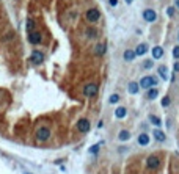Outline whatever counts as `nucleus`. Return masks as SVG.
Segmentation results:
<instances>
[{
    "label": "nucleus",
    "mask_w": 179,
    "mask_h": 174,
    "mask_svg": "<svg viewBox=\"0 0 179 174\" xmlns=\"http://www.w3.org/2000/svg\"><path fill=\"white\" fill-rule=\"evenodd\" d=\"M138 85H140L142 88H145V89H151L154 85H157V78L153 77V75H146V77H143V78L140 80Z\"/></svg>",
    "instance_id": "obj_1"
},
{
    "label": "nucleus",
    "mask_w": 179,
    "mask_h": 174,
    "mask_svg": "<svg viewBox=\"0 0 179 174\" xmlns=\"http://www.w3.org/2000/svg\"><path fill=\"white\" fill-rule=\"evenodd\" d=\"M98 91H99V86L96 83H88V85L84 86V96L85 97H94L98 94Z\"/></svg>",
    "instance_id": "obj_2"
},
{
    "label": "nucleus",
    "mask_w": 179,
    "mask_h": 174,
    "mask_svg": "<svg viewBox=\"0 0 179 174\" xmlns=\"http://www.w3.org/2000/svg\"><path fill=\"white\" fill-rule=\"evenodd\" d=\"M50 138V129L49 127H39L36 130V140L38 141H47Z\"/></svg>",
    "instance_id": "obj_3"
},
{
    "label": "nucleus",
    "mask_w": 179,
    "mask_h": 174,
    "mask_svg": "<svg viewBox=\"0 0 179 174\" xmlns=\"http://www.w3.org/2000/svg\"><path fill=\"white\" fill-rule=\"evenodd\" d=\"M101 17V11L98 8H91L87 11V21L88 22H98Z\"/></svg>",
    "instance_id": "obj_4"
},
{
    "label": "nucleus",
    "mask_w": 179,
    "mask_h": 174,
    "mask_svg": "<svg viewBox=\"0 0 179 174\" xmlns=\"http://www.w3.org/2000/svg\"><path fill=\"white\" fill-rule=\"evenodd\" d=\"M146 166H148L149 169H157V168L160 166V158H159L157 155H149V157L146 158Z\"/></svg>",
    "instance_id": "obj_5"
},
{
    "label": "nucleus",
    "mask_w": 179,
    "mask_h": 174,
    "mask_svg": "<svg viewBox=\"0 0 179 174\" xmlns=\"http://www.w3.org/2000/svg\"><path fill=\"white\" fill-rule=\"evenodd\" d=\"M90 129H91V124H90L88 119L82 118V119H79V121H77V130H79V132L87 133V132H90Z\"/></svg>",
    "instance_id": "obj_6"
},
{
    "label": "nucleus",
    "mask_w": 179,
    "mask_h": 174,
    "mask_svg": "<svg viewBox=\"0 0 179 174\" xmlns=\"http://www.w3.org/2000/svg\"><path fill=\"white\" fill-rule=\"evenodd\" d=\"M143 19H145L146 22H154V21L157 19V13H156L154 9H151V8H146V9L143 11Z\"/></svg>",
    "instance_id": "obj_7"
},
{
    "label": "nucleus",
    "mask_w": 179,
    "mask_h": 174,
    "mask_svg": "<svg viewBox=\"0 0 179 174\" xmlns=\"http://www.w3.org/2000/svg\"><path fill=\"white\" fill-rule=\"evenodd\" d=\"M41 41H43V36H41L39 32H32V33H29V43H30V44H39Z\"/></svg>",
    "instance_id": "obj_8"
},
{
    "label": "nucleus",
    "mask_w": 179,
    "mask_h": 174,
    "mask_svg": "<svg viewBox=\"0 0 179 174\" xmlns=\"http://www.w3.org/2000/svg\"><path fill=\"white\" fill-rule=\"evenodd\" d=\"M30 60H32L33 64H41V63H43V60H44V55L39 50H35L32 55H30Z\"/></svg>",
    "instance_id": "obj_9"
},
{
    "label": "nucleus",
    "mask_w": 179,
    "mask_h": 174,
    "mask_svg": "<svg viewBox=\"0 0 179 174\" xmlns=\"http://www.w3.org/2000/svg\"><path fill=\"white\" fill-rule=\"evenodd\" d=\"M162 57H163V49H162L160 46L153 47V58H154V60H159V58H162Z\"/></svg>",
    "instance_id": "obj_10"
},
{
    "label": "nucleus",
    "mask_w": 179,
    "mask_h": 174,
    "mask_svg": "<svg viewBox=\"0 0 179 174\" xmlns=\"http://www.w3.org/2000/svg\"><path fill=\"white\" fill-rule=\"evenodd\" d=\"M137 141H138L140 146H148L149 144V135H148V133H140Z\"/></svg>",
    "instance_id": "obj_11"
},
{
    "label": "nucleus",
    "mask_w": 179,
    "mask_h": 174,
    "mask_svg": "<svg viewBox=\"0 0 179 174\" xmlns=\"http://www.w3.org/2000/svg\"><path fill=\"white\" fill-rule=\"evenodd\" d=\"M127 91L130 93V94H137V93L140 91V85L137 83V82H130L129 86H127Z\"/></svg>",
    "instance_id": "obj_12"
},
{
    "label": "nucleus",
    "mask_w": 179,
    "mask_h": 174,
    "mask_svg": "<svg viewBox=\"0 0 179 174\" xmlns=\"http://www.w3.org/2000/svg\"><path fill=\"white\" fill-rule=\"evenodd\" d=\"M153 135H154V138H156V140H157L159 143H163L165 140H167V137H165V133H163L162 130H159V129L153 132Z\"/></svg>",
    "instance_id": "obj_13"
},
{
    "label": "nucleus",
    "mask_w": 179,
    "mask_h": 174,
    "mask_svg": "<svg viewBox=\"0 0 179 174\" xmlns=\"http://www.w3.org/2000/svg\"><path fill=\"white\" fill-rule=\"evenodd\" d=\"M126 115H127V110L124 108V107H118V108L115 110V116H116L118 119H123V118H126Z\"/></svg>",
    "instance_id": "obj_14"
},
{
    "label": "nucleus",
    "mask_w": 179,
    "mask_h": 174,
    "mask_svg": "<svg viewBox=\"0 0 179 174\" xmlns=\"http://www.w3.org/2000/svg\"><path fill=\"white\" fill-rule=\"evenodd\" d=\"M159 75L163 78V80H168V69H167V66H163V64H160L159 66Z\"/></svg>",
    "instance_id": "obj_15"
},
{
    "label": "nucleus",
    "mask_w": 179,
    "mask_h": 174,
    "mask_svg": "<svg viewBox=\"0 0 179 174\" xmlns=\"http://www.w3.org/2000/svg\"><path fill=\"white\" fill-rule=\"evenodd\" d=\"M123 57H124L126 61H134V58H135L137 55H135V50L127 49V50H124V55H123Z\"/></svg>",
    "instance_id": "obj_16"
},
{
    "label": "nucleus",
    "mask_w": 179,
    "mask_h": 174,
    "mask_svg": "<svg viewBox=\"0 0 179 174\" xmlns=\"http://www.w3.org/2000/svg\"><path fill=\"white\" fill-rule=\"evenodd\" d=\"M148 52V46L146 44H138L137 46V49H135V55H145V53Z\"/></svg>",
    "instance_id": "obj_17"
},
{
    "label": "nucleus",
    "mask_w": 179,
    "mask_h": 174,
    "mask_svg": "<svg viewBox=\"0 0 179 174\" xmlns=\"http://www.w3.org/2000/svg\"><path fill=\"white\" fill-rule=\"evenodd\" d=\"M157 96H159V89H157V88H151V89H148V94H146V97H148V99L154 100Z\"/></svg>",
    "instance_id": "obj_18"
},
{
    "label": "nucleus",
    "mask_w": 179,
    "mask_h": 174,
    "mask_svg": "<svg viewBox=\"0 0 179 174\" xmlns=\"http://www.w3.org/2000/svg\"><path fill=\"white\" fill-rule=\"evenodd\" d=\"M118 138H119L121 141H127V140L130 138V132H129V130H121L119 135H118Z\"/></svg>",
    "instance_id": "obj_19"
},
{
    "label": "nucleus",
    "mask_w": 179,
    "mask_h": 174,
    "mask_svg": "<svg viewBox=\"0 0 179 174\" xmlns=\"http://www.w3.org/2000/svg\"><path fill=\"white\" fill-rule=\"evenodd\" d=\"M104 144V141H101V143H96V144H93L91 146V148H90V154H93V155H96V154H98L99 152V148H101V146Z\"/></svg>",
    "instance_id": "obj_20"
},
{
    "label": "nucleus",
    "mask_w": 179,
    "mask_h": 174,
    "mask_svg": "<svg viewBox=\"0 0 179 174\" xmlns=\"http://www.w3.org/2000/svg\"><path fill=\"white\" fill-rule=\"evenodd\" d=\"M33 28H35V22L32 19H27V22H25V30H27V33H32Z\"/></svg>",
    "instance_id": "obj_21"
},
{
    "label": "nucleus",
    "mask_w": 179,
    "mask_h": 174,
    "mask_svg": "<svg viewBox=\"0 0 179 174\" xmlns=\"http://www.w3.org/2000/svg\"><path fill=\"white\" fill-rule=\"evenodd\" d=\"M105 53V44H98L96 46V55H104Z\"/></svg>",
    "instance_id": "obj_22"
},
{
    "label": "nucleus",
    "mask_w": 179,
    "mask_h": 174,
    "mask_svg": "<svg viewBox=\"0 0 179 174\" xmlns=\"http://www.w3.org/2000/svg\"><path fill=\"white\" fill-rule=\"evenodd\" d=\"M87 36L90 39H94L96 36H98V30H96V28H87Z\"/></svg>",
    "instance_id": "obj_23"
},
{
    "label": "nucleus",
    "mask_w": 179,
    "mask_h": 174,
    "mask_svg": "<svg viewBox=\"0 0 179 174\" xmlns=\"http://www.w3.org/2000/svg\"><path fill=\"white\" fill-rule=\"evenodd\" d=\"M149 121H151V123H153L154 126H157V127H159V126L162 124V121H160V118H159V116H154V115H151V116H149Z\"/></svg>",
    "instance_id": "obj_24"
},
{
    "label": "nucleus",
    "mask_w": 179,
    "mask_h": 174,
    "mask_svg": "<svg viewBox=\"0 0 179 174\" xmlns=\"http://www.w3.org/2000/svg\"><path fill=\"white\" fill-rule=\"evenodd\" d=\"M171 104V99H170V96H165L163 99H162V107H168Z\"/></svg>",
    "instance_id": "obj_25"
},
{
    "label": "nucleus",
    "mask_w": 179,
    "mask_h": 174,
    "mask_svg": "<svg viewBox=\"0 0 179 174\" xmlns=\"http://www.w3.org/2000/svg\"><path fill=\"white\" fill-rule=\"evenodd\" d=\"M118 100H119V96L118 94H112V96H110V99H108L110 104H116Z\"/></svg>",
    "instance_id": "obj_26"
},
{
    "label": "nucleus",
    "mask_w": 179,
    "mask_h": 174,
    "mask_svg": "<svg viewBox=\"0 0 179 174\" xmlns=\"http://www.w3.org/2000/svg\"><path fill=\"white\" fill-rule=\"evenodd\" d=\"M143 68H145V69H149V68H153V60H146V61L143 63Z\"/></svg>",
    "instance_id": "obj_27"
},
{
    "label": "nucleus",
    "mask_w": 179,
    "mask_h": 174,
    "mask_svg": "<svg viewBox=\"0 0 179 174\" xmlns=\"http://www.w3.org/2000/svg\"><path fill=\"white\" fill-rule=\"evenodd\" d=\"M173 57H174L176 60H179V46H176V47L173 49Z\"/></svg>",
    "instance_id": "obj_28"
},
{
    "label": "nucleus",
    "mask_w": 179,
    "mask_h": 174,
    "mask_svg": "<svg viewBox=\"0 0 179 174\" xmlns=\"http://www.w3.org/2000/svg\"><path fill=\"white\" fill-rule=\"evenodd\" d=\"M167 13H168V16H170V17H171V16H174V8H173V6H170Z\"/></svg>",
    "instance_id": "obj_29"
},
{
    "label": "nucleus",
    "mask_w": 179,
    "mask_h": 174,
    "mask_svg": "<svg viewBox=\"0 0 179 174\" xmlns=\"http://www.w3.org/2000/svg\"><path fill=\"white\" fill-rule=\"evenodd\" d=\"M108 3L112 5V6H116L118 5V0H108Z\"/></svg>",
    "instance_id": "obj_30"
},
{
    "label": "nucleus",
    "mask_w": 179,
    "mask_h": 174,
    "mask_svg": "<svg viewBox=\"0 0 179 174\" xmlns=\"http://www.w3.org/2000/svg\"><path fill=\"white\" fill-rule=\"evenodd\" d=\"M173 69H174V72H179V63H177V61L174 63V66H173Z\"/></svg>",
    "instance_id": "obj_31"
},
{
    "label": "nucleus",
    "mask_w": 179,
    "mask_h": 174,
    "mask_svg": "<svg viewBox=\"0 0 179 174\" xmlns=\"http://www.w3.org/2000/svg\"><path fill=\"white\" fill-rule=\"evenodd\" d=\"M174 3H176V6H177V9H179V0H176V2H174Z\"/></svg>",
    "instance_id": "obj_32"
},
{
    "label": "nucleus",
    "mask_w": 179,
    "mask_h": 174,
    "mask_svg": "<svg viewBox=\"0 0 179 174\" xmlns=\"http://www.w3.org/2000/svg\"><path fill=\"white\" fill-rule=\"evenodd\" d=\"M126 3H132V0H126Z\"/></svg>",
    "instance_id": "obj_33"
},
{
    "label": "nucleus",
    "mask_w": 179,
    "mask_h": 174,
    "mask_svg": "<svg viewBox=\"0 0 179 174\" xmlns=\"http://www.w3.org/2000/svg\"><path fill=\"white\" fill-rule=\"evenodd\" d=\"M25 174H30V172H25Z\"/></svg>",
    "instance_id": "obj_34"
}]
</instances>
